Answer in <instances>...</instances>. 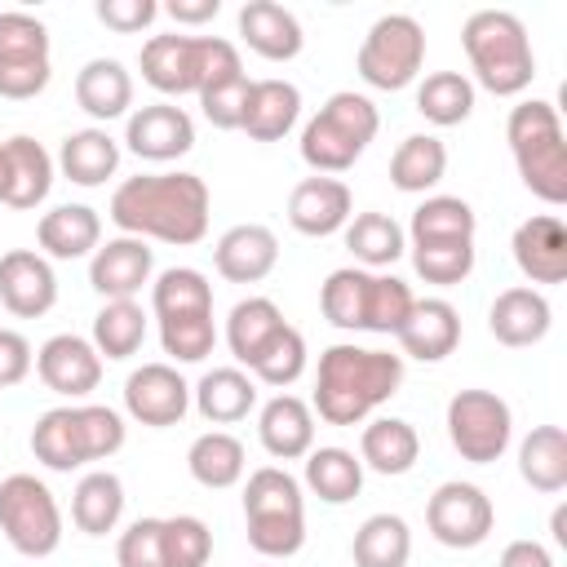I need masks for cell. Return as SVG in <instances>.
Instances as JSON below:
<instances>
[{
  "label": "cell",
  "instance_id": "cell-1",
  "mask_svg": "<svg viewBox=\"0 0 567 567\" xmlns=\"http://www.w3.org/2000/svg\"><path fill=\"white\" fill-rule=\"evenodd\" d=\"M208 186L199 173H142L115 186L111 221L124 235L159 244H199L208 235Z\"/></svg>",
  "mask_w": 567,
  "mask_h": 567
},
{
  "label": "cell",
  "instance_id": "cell-2",
  "mask_svg": "<svg viewBox=\"0 0 567 567\" xmlns=\"http://www.w3.org/2000/svg\"><path fill=\"white\" fill-rule=\"evenodd\" d=\"M403 385V354L363 350V346H328L319 354L315 408L328 425H359Z\"/></svg>",
  "mask_w": 567,
  "mask_h": 567
},
{
  "label": "cell",
  "instance_id": "cell-3",
  "mask_svg": "<svg viewBox=\"0 0 567 567\" xmlns=\"http://www.w3.org/2000/svg\"><path fill=\"white\" fill-rule=\"evenodd\" d=\"M461 44L470 58L474 80L496 93V97H514L532 84L536 75V53H532V35L523 27L518 13L509 9H478L465 18L461 27Z\"/></svg>",
  "mask_w": 567,
  "mask_h": 567
},
{
  "label": "cell",
  "instance_id": "cell-4",
  "mask_svg": "<svg viewBox=\"0 0 567 567\" xmlns=\"http://www.w3.org/2000/svg\"><path fill=\"white\" fill-rule=\"evenodd\" d=\"M124 447V416L102 403L49 408L31 430V452L40 465L71 474L89 461H106Z\"/></svg>",
  "mask_w": 567,
  "mask_h": 567
},
{
  "label": "cell",
  "instance_id": "cell-5",
  "mask_svg": "<svg viewBox=\"0 0 567 567\" xmlns=\"http://www.w3.org/2000/svg\"><path fill=\"white\" fill-rule=\"evenodd\" d=\"M505 137H509V155L518 164L523 186L554 208L567 204V142H563V120L554 102H540V97L518 102L505 120Z\"/></svg>",
  "mask_w": 567,
  "mask_h": 567
},
{
  "label": "cell",
  "instance_id": "cell-6",
  "mask_svg": "<svg viewBox=\"0 0 567 567\" xmlns=\"http://www.w3.org/2000/svg\"><path fill=\"white\" fill-rule=\"evenodd\" d=\"M244 523H248V545L261 558H292L306 545L301 483L279 465L252 470L244 483Z\"/></svg>",
  "mask_w": 567,
  "mask_h": 567
},
{
  "label": "cell",
  "instance_id": "cell-7",
  "mask_svg": "<svg viewBox=\"0 0 567 567\" xmlns=\"http://www.w3.org/2000/svg\"><path fill=\"white\" fill-rule=\"evenodd\" d=\"M377 128H381V115H377L372 97H363L354 89H341L301 128V159L315 173H323V177L346 173L368 151V142L377 137Z\"/></svg>",
  "mask_w": 567,
  "mask_h": 567
},
{
  "label": "cell",
  "instance_id": "cell-8",
  "mask_svg": "<svg viewBox=\"0 0 567 567\" xmlns=\"http://www.w3.org/2000/svg\"><path fill=\"white\" fill-rule=\"evenodd\" d=\"M0 532L22 558H49L62 545V509L49 483L35 474H9L0 483Z\"/></svg>",
  "mask_w": 567,
  "mask_h": 567
},
{
  "label": "cell",
  "instance_id": "cell-9",
  "mask_svg": "<svg viewBox=\"0 0 567 567\" xmlns=\"http://www.w3.org/2000/svg\"><path fill=\"white\" fill-rule=\"evenodd\" d=\"M421 62H425V27L412 13H385L368 27L354 71L363 75V84L394 93L421 75Z\"/></svg>",
  "mask_w": 567,
  "mask_h": 567
},
{
  "label": "cell",
  "instance_id": "cell-10",
  "mask_svg": "<svg viewBox=\"0 0 567 567\" xmlns=\"http://www.w3.org/2000/svg\"><path fill=\"white\" fill-rule=\"evenodd\" d=\"M447 439L470 465H492L514 439V412L496 390H456L447 399Z\"/></svg>",
  "mask_w": 567,
  "mask_h": 567
},
{
  "label": "cell",
  "instance_id": "cell-11",
  "mask_svg": "<svg viewBox=\"0 0 567 567\" xmlns=\"http://www.w3.org/2000/svg\"><path fill=\"white\" fill-rule=\"evenodd\" d=\"M49 27L22 9L0 13V97L27 102L49 89Z\"/></svg>",
  "mask_w": 567,
  "mask_h": 567
},
{
  "label": "cell",
  "instance_id": "cell-12",
  "mask_svg": "<svg viewBox=\"0 0 567 567\" xmlns=\"http://www.w3.org/2000/svg\"><path fill=\"white\" fill-rule=\"evenodd\" d=\"M425 527L447 549H474L496 527L492 496L483 487H474V483H461V478L439 483L434 496L425 501Z\"/></svg>",
  "mask_w": 567,
  "mask_h": 567
},
{
  "label": "cell",
  "instance_id": "cell-13",
  "mask_svg": "<svg viewBox=\"0 0 567 567\" xmlns=\"http://www.w3.org/2000/svg\"><path fill=\"white\" fill-rule=\"evenodd\" d=\"M213 35H151L142 44V80L168 97L199 93Z\"/></svg>",
  "mask_w": 567,
  "mask_h": 567
},
{
  "label": "cell",
  "instance_id": "cell-14",
  "mask_svg": "<svg viewBox=\"0 0 567 567\" xmlns=\"http://www.w3.org/2000/svg\"><path fill=\"white\" fill-rule=\"evenodd\" d=\"M124 408H128L133 421H142L151 430H164V425H177L190 412V385L173 363H142L124 381Z\"/></svg>",
  "mask_w": 567,
  "mask_h": 567
},
{
  "label": "cell",
  "instance_id": "cell-15",
  "mask_svg": "<svg viewBox=\"0 0 567 567\" xmlns=\"http://www.w3.org/2000/svg\"><path fill=\"white\" fill-rule=\"evenodd\" d=\"M58 301V275L44 252L9 248L0 252V306L18 319H40Z\"/></svg>",
  "mask_w": 567,
  "mask_h": 567
},
{
  "label": "cell",
  "instance_id": "cell-16",
  "mask_svg": "<svg viewBox=\"0 0 567 567\" xmlns=\"http://www.w3.org/2000/svg\"><path fill=\"white\" fill-rule=\"evenodd\" d=\"M124 142L137 159L168 164V159H182L195 146V120L173 102H151V106H137L128 115Z\"/></svg>",
  "mask_w": 567,
  "mask_h": 567
},
{
  "label": "cell",
  "instance_id": "cell-17",
  "mask_svg": "<svg viewBox=\"0 0 567 567\" xmlns=\"http://www.w3.org/2000/svg\"><path fill=\"white\" fill-rule=\"evenodd\" d=\"M35 372L40 381L62 394V399H84L97 390L102 381V354L93 350L89 337H75V332H58L49 337L40 350H35Z\"/></svg>",
  "mask_w": 567,
  "mask_h": 567
},
{
  "label": "cell",
  "instance_id": "cell-18",
  "mask_svg": "<svg viewBox=\"0 0 567 567\" xmlns=\"http://www.w3.org/2000/svg\"><path fill=\"white\" fill-rule=\"evenodd\" d=\"M151 270H155V257L137 235H115L97 244V252L89 257V284L106 301H133L142 284H151Z\"/></svg>",
  "mask_w": 567,
  "mask_h": 567
},
{
  "label": "cell",
  "instance_id": "cell-19",
  "mask_svg": "<svg viewBox=\"0 0 567 567\" xmlns=\"http://www.w3.org/2000/svg\"><path fill=\"white\" fill-rule=\"evenodd\" d=\"M49 190H53V155L27 133L0 142V204L35 208L49 199Z\"/></svg>",
  "mask_w": 567,
  "mask_h": 567
},
{
  "label": "cell",
  "instance_id": "cell-20",
  "mask_svg": "<svg viewBox=\"0 0 567 567\" xmlns=\"http://www.w3.org/2000/svg\"><path fill=\"white\" fill-rule=\"evenodd\" d=\"M350 217H354V195H350V186L341 177L315 173V177L297 182L292 195H288V221H292V230H301L310 239L346 230Z\"/></svg>",
  "mask_w": 567,
  "mask_h": 567
},
{
  "label": "cell",
  "instance_id": "cell-21",
  "mask_svg": "<svg viewBox=\"0 0 567 567\" xmlns=\"http://www.w3.org/2000/svg\"><path fill=\"white\" fill-rule=\"evenodd\" d=\"M514 261L532 284H563L567 279V226L558 213H536L514 230Z\"/></svg>",
  "mask_w": 567,
  "mask_h": 567
},
{
  "label": "cell",
  "instance_id": "cell-22",
  "mask_svg": "<svg viewBox=\"0 0 567 567\" xmlns=\"http://www.w3.org/2000/svg\"><path fill=\"white\" fill-rule=\"evenodd\" d=\"M279 261V239L270 226L261 221H244V226H230L217 248H213V266L221 279L230 284H261Z\"/></svg>",
  "mask_w": 567,
  "mask_h": 567
},
{
  "label": "cell",
  "instance_id": "cell-23",
  "mask_svg": "<svg viewBox=\"0 0 567 567\" xmlns=\"http://www.w3.org/2000/svg\"><path fill=\"white\" fill-rule=\"evenodd\" d=\"M549 323H554V310H549L545 292H540V288H527V284L496 292V301H492V310H487L492 337H496L501 346H509V350H523V346L545 341V337H549Z\"/></svg>",
  "mask_w": 567,
  "mask_h": 567
},
{
  "label": "cell",
  "instance_id": "cell-24",
  "mask_svg": "<svg viewBox=\"0 0 567 567\" xmlns=\"http://www.w3.org/2000/svg\"><path fill=\"white\" fill-rule=\"evenodd\" d=\"M461 346V315L443 297H421L399 328V350L416 363H439Z\"/></svg>",
  "mask_w": 567,
  "mask_h": 567
},
{
  "label": "cell",
  "instance_id": "cell-25",
  "mask_svg": "<svg viewBox=\"0 0 567 567\" xmlns=\"http://www.w3.org/2000/svg\"><path fill=\"white\" fill-rule=\"evenodd\" d=\"M239 35H244V44H248L257 58H266V62H288V58H297L301 44H306L297 13L284 9V4H275V0H248V4L239 9Z\"/></svg>",
  "mask_w": 567,
  "mask_h": 567
},
{
  "label": "cell",
  "instance_id": "cell-26",
  "mask_svg": "<svg viewBox=\"0 0 567 567\" xmlns=\"http://www.w3.org/2000/svg\"><path fill=\"white\" fill-rule=\"evenodd\" d=\"M301 115V89L292 80H252L248 84V97H244V115H239V128L252 137V142H279Z\"/></svg>",
  "mask_w": 567,
  "mask_h": 567
},
{
  "label": "cell",
  "instance_id": "cell-27",
  "mask_svg": "<svg viewBox=\"0 0 567 567\" xmlns=\"http://www.w3.org/2000/svg\"><path fill=\"white\" fill-rule=\"evenodd\" d=\"M257 434L275 461H297L315 447V412L297 394H275L257 416Z\"/></svg>",
  "mask_w": 567,
  "mask_h": 567
},
{
  "label": "cell",
  "instance_id": "cell-28",
  "mask_svg": "<svg viewBox=\"0 0 567 567\" xmlns=\"http://www.w3.org/2000/svg\"><path fill=\"white\" fill-rule=\"evenodd\" d=\"M75 102L93 120H120L133 106V75L120 58H89L75 75Z\"/></svg>",
  "mask_w": 567,
  "mask_h": 567
},
{
  "label": "cell",
  "instance_id": "cell-29",
  "mask_svg": "<svg viewBox=\"0 0 567 567\" xmlns=\"http://www.w3.org/2000/svg\"><path fill=\"white\" fill-rule=\"evenodd\" d=\"M35 239L49 257L58 261H75V257H93L102 244V217L89 204H58L40 217Z\"/></svg>",
  "mask_w": 567,
  "mask_h": 567
},
{
  "label": "cell",
  "instance_id": "cell-30",
  "mask_svg": "<svg viewBox=\"0 0 567 567\" xmlns=\"http://www.w3.org/2000/svg\"><path fill=\"white\" fill-rule=\"evenodd\" d=\"M421 456V434L412 430V421L403 416H377L363 425L359 434V461L385 478H399L416 465Z\"/></svg>",
  "mask_w": 567,
  "mask_h": 567
},
{
  "label": "cell",
  "instance_id": "cell-31",
  "mask_svg": "<svg viewBox=\"0 0 567 567\" xmlns=\"http://www.w3.org/2000/svg\"><path fill=\"white\" fill-rule=\"evenodd\" d=\"M58 168L75 186H102L120 168V142L106 128H75L58 146Z\"/></svg>",
  "mask_w": 567,
  "mask_h": 567
},
{
  "label": "cell",
  "instance_id": "cell-32",
  "mask_svg": "<svg viewBox=\"0 0 567 567\" xmlns=\"http://www.w3.org/2000/svg\"><path fill=\"white\" fill-rule=\"evenodd\" d=\"M195 408L204 421L213 425H235L257 408V381L244 368H213L199 377V385L190 390Z\"/></svg>",
  "mask_w": 567,
  "mask_h": 567
},
{
  "label": "cell",
  "instance_id": "cell-33",
  "mask_svg": "<svg viewBox=\"0 0 567 567\" xmlns=\"http://www.w3.org/2000/svg\"><path fill=\"white\" fill-rule=\"evenodd\" d=\"M186 470H190V478H195L199 487L221 492V487H235V483L244 478L248 452H244V443H239L230 430H208V434H199V439L190 443Z\"/></svg>",
  "mask_w": 567,
  "mask_h": 567
},
{
  "label": "cell",
  "instance_id": "cell-34",
  "mask_svg": "<svg viewBox=\"0 0 567 567\" xmlns=\"http://www.w3.org/2000/svg\"><path fill=\"white\" fill-rule=\"evenodd\" d=\"M518 474L536 492H563L567 487V430L563 425H536L518 443Z\"/></svg>",
  "mask_w": 567,
  "mask_h": 567
},
{
  "label": "cell",
  "instance_id": "cell-35",
  "mask_svg": "<svg viewBox=\"0 0 567 567\" xmlns=\"http://www.w3.org/2000/svg\"><path fill=\"white\" fill-rule=\"evenodd\" d=\"M120 514H124V483H120V474L93 470V474H84L75 483V492H71V518H75L80 532L106 536V532H115Z\"/></svg>",
  "mask_w": 567,
  "mask_h": 567
},
{
  "label": "cell",
  "instance_id": "cell-36",
  "mask_svg": "<svg viewBox=\"0 0 567 567\" xmlns=\"http://www.w3.org/2000/svg\"><path fill=\"white\" fill-rule=\"evenodd\" d=\"M447 173V146L434 133H412L399 142V151L390 155V182L408 195H425L443 182Z\"/></svg>",
  "mask_w": 567,
  "mask_h": 567
},
{
  "label": "cell",
  "instance_id": "cell-37",
  "mask_svg": "<svg viewBox=\"0 0 567 567\" xmlns=\"http://www.w3.org/2000/svg\"><path fill=\"white\" fill-rule=\"evenodd\" d=\"M306 487L323 505H346L363 487V461L350 447H310L306 452Z\"/></svg>",
  "mask_w": 567,
  "mask_h": 567
},
{
  "label": "cell",
  "instance_id": "cell-38",
  "mask_svg": "<svg viewBox=\"0 0 567 567\" xmlns=\"http://www.w3.org/2000/svg\"><path fill=\"white\" fill-rule=\"evenodd\" d=\"M474 230H478V217L461 195H430L416 204L408 239L412 244H461V239H474Z\"/></svg>",
  "mask_w": 567,
  "mask_h": 567
},
{
  "label": "cell",
  "instance_id": "cell-39",
  "mask_svg": "<svg viewBox=\"0 0 567 567\" xmlns=\"http://www.w3.org/2000/svg\"><path fill=\"white\" fill-rule=\"evenodd\" d=\"M354 567H408L412 558V532L399 514H372L359 523L350 540Z\"/></svg>",
  "mask_w": 567,
  "mask_h": 567
},
{
  "label": "cell",
  "instance_id": "cell-40",
  "mask_svg": "<svg viewBox=\"0 0 567 567\" xmlns=\"http://www.w3.org/2000/svg\"><path fill=\"white\" fill-rule=\"evenodd\" d=\"M346 248L354 252L359 266H394L408 252V235L390 213H359L346 221Z\"/></svg>",
  "mask_w": 567,
  "mask_h": 567
},
{
  "label": "cell",
  "instance_id": "cell-41",
  "mask_svg": "<svg viewBox=\"0 0 567 567\" xmlns=\"http://www.w3.org/2000/svg\"><path fill=\"white\" fill-rule=\"evenodd\" d=\"M151 310H155V319L213 315V284L195 266H168L151 284Z\"/></svg>",
  "mask_w": 567,
  "mask_h": 567
},
{
  "label": "cell",
  "instance_id": "cell-42",
  "mask_svg": "<svg viewBox=\"0 0 567 567\" xmlns=\"http://www.w3.org/2000/svg\"><path fill=\"white\" fill-rule=\"evenodd\" d=\"M284 323H288V319H284V310H279L270 297H244V301L230 310V319H226V346H230V354L248 368L252 354H257Z\"/></svg>",
  "mask_w": 567,
  "mask_h": 567
},
{
  "label": "cell",
  "instance_id": "cell-43",
  "mask_svg": "<svg viewBox=\"0 0 567 567\" xmlns=\"http://www.w3.org/2000/svg\"><path fill=\"white\" fill-rule=\"evenodd\" d=\"M416 111L439 124V128H452L461 120H470L474 111V80L461 75V71H434L416 84Z\"/></svg>",
  "mask_w": 567,
  "mask_h": 567
},
{
  "label": "cell",
  "instance_id": "cell-44",
  "mask_svg": "<svg viewBox=\"0 0 567 567\" xmlns=\"http://www.w3.org/2000/svg\"><path fill=\"white\" fill-rule=\"evenodd\" d=\"M146 341V310L137 301H106L93 315V350L102 359H128Z\"/></svg>",
  "mask_w": 567,
  "mask_h": 567
},
{
  "label": "cell",
  "instance_id": "cell-45",
  "mask_svg": "<svg viewBox=\"0 0 567 567\" xmlns=\"http://www.w3.org/2000/svg\"><path fill=\"white\" fill-rule=\"evenodd\" d=\"M368 275L363 266H341L323 279L319 288V306H323V319L332 328H346V332H363V297H368Z\"/></svg>",
  "mask_w": 567,
  "mask_h": 567
},
{
  "label": "cell",
  "instance_id": "cell-46",
  "mask_svg": "<svg viewBox=\"0 0 567 567\" xmlns=\"http://www.w3.org/2000/svg\"><path fill=\"white\" fill-rule=\"evenodd\" d=\"M416 297L403 279L394 275H368V297H363V332L377 337H399V328L408 323Z\"/></svg>",
  "mask_w": 567,
  "mask_h": 567
},
{
  "label": "cell",
  "instance_id": "cell-47",
  "mask_svg": "<svg viewBox=\"0 0 567 567\" xmlns=\"http://www.w3.org/2000/svg\"><path fill=\"white\" fill-rule=\"evenodd\" d=\"M248 372H252V381L275 385V390L292 385V381L306 372V337H301L292 323H284V328H279V332H275V337L252 354Z\"/></svg>",
  "mask_w": 567,
  "mask_h": 567
},
{
  "label": "cell",
  "instance_id": "cell-48",
  "mask_svg": "<svg viewBox=\"0 0 567 567\" xmlns=\"http://www.w3.org/2000/svg\"><path fill=\"white\" fill-rule=\"evenodd\" d=\"M412 270L425 284L452 288V284L470 279V270H474V239H461V244H412Z\"/></svg>",
  "mask_w": 567,
  "mask_h": 567
},
{
  "label": "cell",
  "instance_id": "cell-49",
  "mask_svg": "<svg viewBox=\"0 0 567 567\" xmlns=\"http://www.w3.org/2000/svg\"><path fill=\"white\" fill-rule=\"evenodd\" d=\"M159 346L168 359L177 363H204L217 346V328L213 315H177V319H159Z\"/></svg>",
  "mask_w": 567,
  "mask_h": 567
},
{
  "label": "cell",
  "instance_id": "cell-50",
  "mask_svg": "<svg viewBox=\"0 0 567 567\" xmlns=\"http://www.w3.org/2000/svg\"><path fill=\"white\" fill-rule=\"evenodd\" d=\"M164 554L168 567H204L213 558V532L195 514H173L164 518Z\"/></svg>",
  "mask_w": 567,
  "mask_h": 567
},
{
  "label": "cell",
  "instance_id": "cell-51",
  "mask_svg": "<svg viewBox=\"0 0 567 567\" xmlns=\"http://www.w3.org/2000/svg\"><path fill=\"white\" fill-rule=\"evenodd\" d=\"M115 563L120 567H168V554H164V518H137V523H128L120 532Z\"/></svg>",
  "mask_w": 567,
  "mask_h": 567
},
{
  "label": "cell",
  "instance_id": "cell-52",
  "mask_svg": "<svg viewBox=\"0 0 567 567\" xmlns=\"http://www.w3.org/2000/svg\"><path fill=\"white\" fill-rule=\"evenodd\" d=\"M248 75L239 71V75H226V80H217V84H208L204 93H199V106H204V120L213 124V128H239V115H244V97H248Z\"/></svg>",
  "mask_w": 567,
  "mask_h": 567
},
{
  "label": "cell",
  "instance_id": "cell-53",
  "mask_svg": "<svg viewBox=\"0 0 567 567\" xmlns=\"http://www.w3.org/2000/svg\"><path fill=\"white\" fill-rule=\"evenodd\" d=\"M97 18L120 31V35H133L142 27H151L159 18V4L155 0H97Z\"/></svg>",
  "mask_w": 567,
  "mask_h": 567
},
{
  "label": "cell",
  "instance_id": "cell-54",
  "mask_svg": "<svg viewBox=\"0 0 567 567\" xmlns=\"http://www.w3.org/2000/svg\"><path fill=\"white\" fill-rule=\"evenodd\" d=\"M35 368V354H31V341L13 328H0V390L27 381V372Z\"/></svg>",
  "mask_w": 567,
  "mask_h": 567
},
{
  "label": "cell",
  "instance_id": "cell-55",
  "mask_svg": "<svg viewBox=\"0 0 567 567\" xmlns=\"http://www.w3.org/2000/svg\"><path fill=\"white\" fill-rule=\"evenodd\" d=\"M496 567H554V554L540 540H509Z\"/></svg>",
  "mask_w": 567,
  "mask_h": 567
},
{
  "label": "cell",
  "instance_id": "cell-56",
  "mask_svg": "<svg viewBox=\"0 0 567 567\" xmlns=\"http://www.w3.org/2000/svg\"><path fill=\"white\" fill-rule=\"evenodd\" d=\"M164 13L173 22H182V27H199V22H208V18L221 13V0H168Z\"/></svg>",
  "mask_w": 567,
  "mask_h": 567
}]
</instances>
